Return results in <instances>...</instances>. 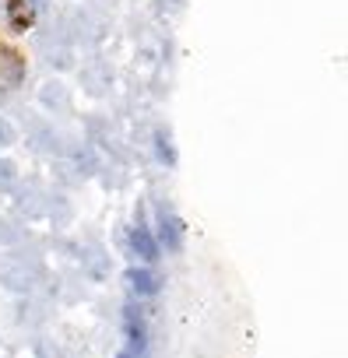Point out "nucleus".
Returning a JSON list of instances; mask_svg holds the SVG:
<instances>
[{"instance_id":"nucleus-1","label":"nucleus","mask_w":348,"mask_h":358,"mask_svg":"<svg viewBox=\"0 0 348 358\" xmlns=\"http://www.w3.org/2000/svg\"><path fill=\"white\" fill-rule=\"evenodd\" d=\"M39 278V267H25V260H0V281L11 292H29Z\"/></svg>"},{"instance_id":"nucleus-2","label":"nucleus","mask_w":348,"mask_h":358,"mask_svg":"<svg viewBox=\"0 0 348 358\" xmlns=\"http://www.w3.org/2000/svg\"><path fill=\"white\" fill-rule=\"evenodd\" d=\"M158 239H162V246L169 250V253H180L183 250V225L172 218V215H158Z\"/></svg>"},{"instance_id":"nucleus-3","label":"nucleus","mask_w":348,"mask_h":358,"mask_svg":"<svg viewBox=\"0 0 348 358\" xmlns=\"http://www.w3.org/2000/svg\"><path fill=\"white\" fill-rule=\"evenodd\" d=\"M0 78H4L8 85H18L25 78V57L18 50H4V46H0Z\"/></svg>"},{"instance_id":"nucleus-4","label":"nucleus","mask_w":348,"mask_h":358,"mask_svg":"<svg viewBox=\"0 0 348 358\" xmlns=\"http://www.w3.org/2000/svg\"><path fill=\"white\" fill-rule=\"evenodd\" d=\"M32 22H36V11H32L29 0H8V25H11V32H25V29H32Z\"/></svg>"},{"instance_id":"nucleus-5","label":"nucleus","mask_w":348,"mask_h":358,"mask_svg":"<svg viewBox=\"0 0 348 358\" xmlns=\"http://www.w3.org/2000/svg\"><path fill=\"white\" fill-rule=\"evenodd\" d=\"M130 246H134V253H137L141 260H148V264L158 257V243L151 239V232H148L144 225H137V229L130 232Z\"/></svg>"},{"instance_id":"nucleus-6","label":"nucleus","mask_w":348,"mask_h":358,"mask_svg":"<svg viewBox=\"0 0 348 358\" xmlns=\"http://www.w3.org/2000/svg\"><path fill=\"white\" fill-rule=\"evenodd\" d=\"M127 285H130V292H137V295H155L158 292V278L151 274V271H127Z\"/></svg>"},{"instance_id":"nucleus-7","label":"nucleus","mask_w":348,"mask_h":358,"mask_svg":"<svg viewBox=\"0 0 348 358\" xmlns=\"http://www.w3.org/2000/svg\"><path fill=\"white\" fill-rule=\"evenodd\" d=\"M8 144H15V127L0 116V148H8Z\"/></svg>"},{"instance_id":"nucleus-8","label":"nucleus","mask_w":348,"mask_h":358,"mask_svg":"<svg viewBox=\"0 0 348 358\" xmlns=\"http://www.w3.org/2000/svg\"><path fill=\"white\" fill-rule=\"evenodd\" d=\"M158 155H162L169 165L176 162V155H172V148H169V137H165V134H158Z\"/></svg>"},{"instance_id":"nucleus-9","label":"nucleus","mask_w":348,"mask_h":358,"mask_svg":"<svg viewBox=\"0 0 348 358\" xmlns=\"http://www.w3.org/2000/svg\"><path fill=\"white\" fill-rule=\"evenodd\" d=\"M11 179H15V165L11 162H0V187H8Z\"/></svg>"},{"instance_id":"nucleus-10","label":"nucleus","mask_w":348,"mask_h":358,"mask_svg":"<svg viewBox=\"0 0 348 358\" xmlns=\"http://www.w3.org/2000/svg\"><path fill=\"white\" fill-rule=\"evenodd\" d=\"M116 358H134V355H116Z\"/></svg>"}]
</instances>
